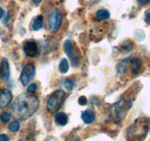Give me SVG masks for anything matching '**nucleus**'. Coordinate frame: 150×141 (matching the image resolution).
<instances>
[{"mask_svg": "<svg viewBox=\"0 0 150 141\" xmlns=\"http://www.w3.org/2000/svg\"><path fill=\"white\" fill-rule=\"evenodd\" d=\"M40 101L33 94L22 93L14 100L11 107L12 115L18 120L30 118L38 110Z\"/></svg>", "mask_w": 150, "mask_h": 141, "instance_id": "nucleus-1", "label": "nucleus"}, {"mask_svg": "<svg viewBox=\"0 0 150 141\" xmlns=\"http://www.w3.org/2000/svg\"><path fill=\"white\" fill-rule=\"evenodd\" d=\"M64 49L66 54L70 57L73 66H77L79 63V54L77 50L73 47V43L70 40H67L64 43Z\"/></svg>", "mask_w": 150, "mask_h": 141, "instance_id": "nucleus-7", "label": "nucleus"}, {"mask_svg": "<svg viewBox=\"0 0 150 141\" xmlns=\"http://www.w3.org/2000/svg\"><path fill=\"white\" fill-rule=\"evenodd\" d=\"M35 66L32 63L25 65L21 73L20 81L23 86H26L35 75Z\"/></svg>", "mask_w": 150, "mask_h": 141, "instance_id": "nucleus-6", "label": "nucleus"}, {"mask_svg": "<svg viewBox=\"0 0 150 141\" xmlns=\"http://www.w3.org/2000/svg\"><path fill=\"white\" fill-rule=\"evenodd\" d=\"M0 77L5 81L10 78V65L7 59H3L0 64Z\"/></svg>", "mask_w": 150, "mask_h": 141, "instance_id": "nucleus-10", "label": "nucleus"}, {"mask_svg": "<svg viewBox=\"0 0 150 141\" xmlns=\"http://www.w3.org/2000/svg\"><path fill=\"white\" fill-rule=\"evenodd\" d=\"M62 23V13L59 8H55L51 11L48 18V26L51 33L57 32Z\"/></svg>", "mask_w": 150, "mask_h": 141, "instance_id": "nucleus-4", "label": "nucleus"}, {"mask_svg": "<svg viewBox=\"0 0 150 141\" xmlns=\"http://www.w3.org/2000/svg\"><path fill=\"white\" fill-rule=\"evenodd\" d=\"M13 99V94L9 89L0 90V109L7 107L11 103Z\"/></svg>", "mask_w": 150, "mask_h": 141, "instance_id": "nucleus-9", "label": "nucleus"}, {"mask_svg": "<svg viewBox=\"0 0 150 141\" xmlns=\"http://www.w3.org/2000/svg\"><path fill=\"white\" fill-rule=\"evenodd\" d=\"M4 10H3L1 7H0V20H1V19L3 18V16H4Z\"/></svg>", "mask_w": 150, "mask_h": 141, "instance_id": "nucleus-23", "label": "nucleus"}, {"mask_svg": "<svg viewBox=\"0 0 150 141\" xmlns=\"http://www.w3.org/2000/svg\"><path fill=\"white\" fill-rule=\"evenodd\" d=\"M43 26V18L42 16H39L34 20L32 24V29L35 31L40 29Z\"/></svg>", "mask_w": 150, "mask_h": 141, "instance_id": "nucleus-14", "label": "nucleus"}, {"mask_svg": "<svg viewBox=\"0 0 150 141\" xmlns=\"http://www.w3.org/2000/svg\"><path fill=\"white\" fill-rule=\"evenodd\" d=\"M23 51L26 56L29 57H35L38 54V46L35 41H28L23 43Z\"/></svg>", "mask_w": 150, "mask_h": 141, "instance_id": "nucleus-8", "label": "nucleus"}, {"mask_svg": "<svg viewBox=\"0 0 150 141\" xmlns=\"http://www.w3.org/2000/svg\"><path fill=\"white\" fill-rule=\"evenodd\" d=\"M131 103L127 101V100H122L119 101L117 104L113 106V113H114V118H116L122 119L125 117L126 114L127 113L128 110L131 107Z\"/></svg>", "mask_w": 150, "mask_h": 141, "instance_id": "nucleus-5", "label": "nucleus"}, {"mask_svg": "<svg viewBox=\"0 0 150 141\" xmlns=\"http://www.w3.org/2000/svg\"><path fill=\"white\" fill-rule=\"evenodd\" d=\"M11 119V114L7 112H4L0 114V120L2 123H8Z\"/></svg>", "mask_w": 150, "mask_h": 141, "instance_id": "nucleus-17", "label": "nucleus"}, {"mask_svg": "<svg viewBox=\"0 0 150 141\" xmlns=\"http://www.w3.org/2000/svg\"><path fill=\"white\" fill-rule=\"evenodd\" d=\"M143 65V62L141 58L133 57V58H126L120 62L117 66V71L120 74L127 73L129 68H130L133 74H138Z\"/></svg>", "mask_w": 150, "mask_h": 141, "instance_id": "nucleus-2", "label": "nucleus"}, {"mask_svg": "<svg viewBox=\"0 0 150 141\" xmlns=\"http://www.w3.org/2000/svg\"><path fill=\"white\" fill-rule=\"evenodd\" d=\"M0 141H10V138H9L8 135H5V134H1L0 135Z\"/></svg>", "mask_w": 150, "mask_h": 141, "instance_id": "nucleus-21", "label": "nucleus"}, {"mask_svg": "<svg viewBox=\"0 0 150 141\" xmlns=\"http://www.w3.org/2000/svg\"><path fill=\"white\" fill-rule=\"evenodd\" d=\"M38 89V85L35 83H31L27 86L26 90L29 93H35Z\"/></svg>", "mask_w": 150, "mask_h": 141, "instance_id": "nucleus-19", "label": "nucleus"}, {"mask_svg": "<svg viewBox=\"0 0 150 141\" xmlns=\"http://www.w3.org/2000/svg\"><path fill=\"white\" fill-rule=\"evenodd\" d=\"M19 128H20V123L18 120H14V121L11 122L9 124L8 129L10 132H16L18 131Z\"/></svg>", "mask_w": 150, "mask_h": 141, "instance_id": "nucleus-16", "label": "nucleus"}, {"mask_svg": "<svg viewBox=\"0 0 150 141\" xmlns=\"http://www.w3.org/2000/svg\"><path fill=\"white\" fill-rule=\"evenodd\" d=\"M66 93L64 90L59 89L54 91L51 94L47 101V110L51 113H56L61 109L64 99Z\"/></svg>", "mask_w": 150, "mask_h": 141, "instance_id": "nucleus-3", "label": "nucleus"}, {"mask_svg": "<svg viewBox=\"0 0 150 141\" xmlns=\"http://www.w3.org/2000/svg\"><path fill=\"white\" fill-rule=\"evenodd\" d=\"M149 13H146V18H145V21H146V22H147L148 24L149 23Z\"/></svg>", "mask_w": 150, "mask_h": 141, "instance_id": "nucleus-24", "label": "nucleus"}, {"mask_svg": "<svg viewBox=\"0 0 150 141\" xmlns=\"http://www.w3.org/2000/svg\"><path fill=\"white\" fill-rule=\"evenodd\" d=\"M81 119L86 124H90L93 123L95 119V115L91 110H85L81 114Z\"/></svg>", "mask_w": 150, "mask_h": 141, "instance_id": "nucleus-11", "label": "nucleus"}, {"mask_svg": "<svg viewBox=\"0 0 150 141\" xmlns=\"http://www.w3.org/2000/svg\"><path fill=\"white\" fill-rule=\"evenodd\" d=\"M111 16L108 10L105 9H100L96 13V18L98 21H102L107 20Z\"/></svg>", "mask_w": 150, "mask_h": 141, "instance_id": "nucleus-13", "label": "nucleus"}, {"mask_svg": "<svg viewBox=\"0 0 150 141\" xmlns=\"http://www.w3.org/2000/svg\"><path fill=\"white\" fill-rule=\"evenodd\" d=\"M54 120H55L57 124L64 126L67 125V123H68V116H67L66 113H63V112L57 113L56 114L55 118H54Z\"/></svg>", "mask_w": 150, "mask_h": 141, "instance_id": "nucleus-12", "label": "nucleus"}, {"mask_svg": "<svg viewBox=\"0 0 150 141\" xmlns=\"http://www.w3.org/2000/svg\"><path fill=\"white\" fill-rule=\"evenodd\" d=\"M59 69L60 72L62 73H65L68 71L69 64L67 59L63 58L62 60H61V62H60L59 63Z\"/></svg>", "mask_w": 150, "mask_h": 141, "instance_id": "nucleus-15", "label": "nucleus"}, {"mask_svg": "<svg viewBox=\"0 0 150 141\" xmlns=\"http://www.w3.org/2000/svg\"><path fill=\"white\" fill-rule=\"evenodd\" d=\"M74 85H75L74 82L70 79H67L65 81H64V86L67 90H71L73 88V87H74Z\"/></svg>", "mask_w": 150, "mask_h": 141, "instance_id": "nucleus-18", "label": "nucleus"}, {"mask_svg": "<svg viewBox=\"0 0 150 141\" xmlns=\"http://www.w3.org/2000/svg\"><path fill=\"white\" fill-rule=\"evenodd\" d=\"M86 103H87V99H86V97L83 96V95H82V96H81L80 98H79V104H80V105L84 106L86 105Z\"/></svg>", "mask_w": 150, "mask_h": 141, "instance_id": "nucleus-20", "label": "nucleus"}, {"mask_svg": "<svg viewBox=\"0 0 150 141\" xmlns=\"http://www.w3.org/2000/svg\"><path fill=\"white\" fill-rule=\"evenodd\" d=\"M137 1L142 6H145L149 2V0H137Z\"/></svg>", "mask_w": 150, "mask_h": 141, "instance_id": "nucleus-22", "label": "nucleus"}]
</instances>
